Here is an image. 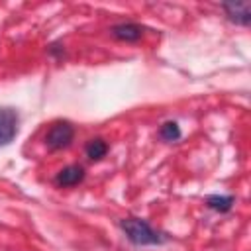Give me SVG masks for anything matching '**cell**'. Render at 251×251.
<instances>
[{"label":"cell","instance_id":"4","mask_svg":"<svg viewBox=\"0 0 251 251\" xmlns=\"http://www.w3.org/2000/svg\"><path fill=\"white\" fill-rule=\"evenodd\" d=\"M227 20H231L237 25H249L251 24V2H224L222 4Z\"/></svg>","mask_w":251,"mask_h":251},{"label":"cell","instance_id":"7","mask_svg":"<svg viewBox=\"0 0 251 251\" xmlns=\"http://www.w3.org/2000/svg\"><path fill=\"white\" fill-rule=\"evenodd\" d=\"M233 202H235V196H231V194H210L206 198V206L220 214L229 212L233 208Z\"/></svg>","mask_w":251,"mask_h":251},{"label":"cell","instance_id":"1","mask_svg":"<svg viewBox=\"0 0 251 251\" xmlns=\"http://www.w3.org/2000/svg\"><path fill=\"white\" fill-rule=\"evenodd\" d=\"M120 227L133 245H161L167 241L163 231L155 229L147 220L141 218H124L120 220Z\"/></svg>","mask_w":251,"mask_h":251},{"label":"cell","instance_id":"5","mask_svg":"<svg viewBox=\"0 0 251 251\" xmlns=\"http://www.w3.org/2000/svg\"><path fill=\"white\" fill-rule=\"evenodd\" d=\"M112 37L120 39V41H137L143 35V27L139 24L133 22H124V24H116L110 27Z\"/></svg>","mask_w":251,"mask_h":251},{"label":"cell","instance_id":"2","mask_svg":"<svg viewBox=\"0 0 251 251\" xmlns=\"http://www.w3.org/2000/svg\"><path fill=\"white\" fill-rule=\"evenodd\" d=\"M75 139V126L67 120H59L55 122L47 135H45V145L51 149V151H59V149H65L73 143Z\"/></svg>","mask_w":251,"mask_h":251},{"label":"cell","instance_id":"8","mask_svg":"<svg viewBox=\"0 0 251 251\" xmlns=\"http://www.w3.org/2000/svg\"><path fill=\"white\" fill-rule=\"evenodd\" d=\"M84 151H86V157H88L90 161H100V159L106 157V153H108V143H106L102 137H94V139H90V141L86 143Z\"/></svg>","mask_w":251,"mask_h":251},{"label":"cell","instance_id":"6","mask_svg":"<svg viewBox=\"0 0 251 251\" xmlns=\"http://www.w3.org/2000/svg\"><path fill=\"white\" fill-rule=\"evenodd\" d=\"M82 178H84V169H82L80 165H69V167H63V169L55 175V182H57V186H63V188L75 186V184H78Z\"/></svg>","mask_w":251,"mask_h":251},{"label":"cell","instance_id":"9","mask_svg":"<svg viewBox=\"0 0 251 251\" xmlns=\"http://www.w3.org/2000/svg\"><path fill=\"white\" fill-rule=\"evenodd\" d=\"M180 127H178V124L176 122H165L161 127H159V137L163 139V141H169V143H173V141H176V139H180Z\"/></svg>","mask_w":251,"mask_h":251},{"label":"cell","instance_id":"3","mask_svg":"<svg viewBox=\"0 0 251 251\" xmlns=\"http://www.w3.org/2000/svg\"><path fill=\"white\" fill-rule=\"evenodd\" d=\"M18 126H20V116L14 108L2 106L0 108V147H6L14 141L18 135Z\"/></svg>","mask_w":251,"mask_h":251}]
</instances>
